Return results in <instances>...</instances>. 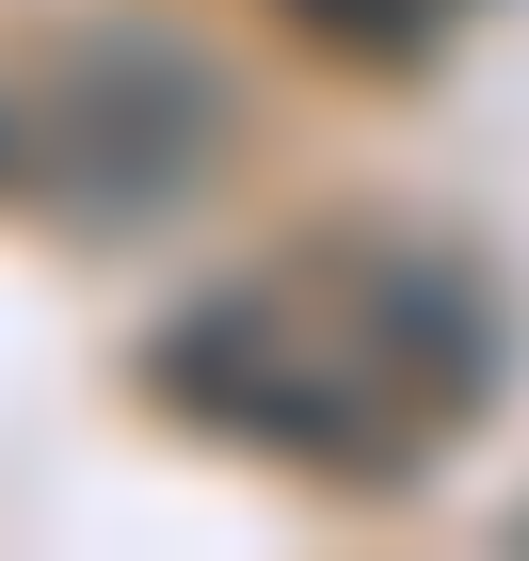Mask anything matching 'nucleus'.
<instances>
[{"mask_svg":"<svg viewBox=\"0 0 529 561\" xmlns=\"http://www.w3.org/2000/svg\"><path fill=\"white\" fill-rule=\"evenodd\" d=\"M497 369H514L497 289L434 241H401V225H321L289 257L193 289L145 337V386L193 433L321 481V497H401L497 401Z\"/></svg>","mask_w":529,"mask_h":561,"instance_id":"f257e3e1","label":"nucleus"},{"mask_svg":"<svg viewBox=\"0 0 529 561\" xmlns=\"http://www.w3.org/2000/svg\"><path fill=\"white\" fill-rule=\"evenodd\" d=\"M225 161H241V81H225L209 48L145 33V16H81L16 81V193L48 225H81V241L176 225Z\"/></svg>","mask_w":529,"mask_h":561,"instance_id":"f03ea898","label":"nucleus"},{"mask_svg":"<svg viewBox=\"0 0 529 561\" xmlns=\"http://www.w3.org/2000/svg\"><path fill=\"white\" fill-rule=\"evenodd\" d=\"M289 16H306L337 65H401V81H417V65H434V33H449V0H289Z\"/></svg>","mask_w":529,"mask_h":561,"instance_id":"7ed1b4c3","label":"nucleus"},{"mask_svg":"<svg viewBox=\"0 0 529 561\" xmlns=\"http://www.w3.org/2000/svg\"><path fill=\"white\" fill-rule=\"evenodd\" d=\"M514 546H529V514H514Z\"/></svg>","mask_w":529,"mask_h":561,"instance_id":"20e7f679","label":"nucleus"}]
</instances>
